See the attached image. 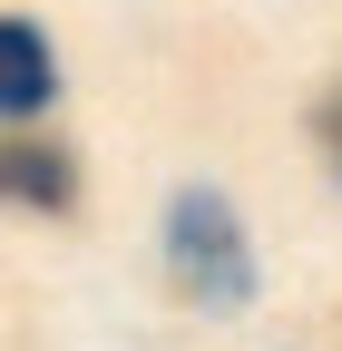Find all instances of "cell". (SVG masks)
I'll return each instance as SVG.
<instances>
[{
    "instance_id": "cell-1",
    "label": "cell",
    "mask_w": 342,
    "mask_h": 351,
    "mask_svg": "<svg viewBox=\"0 0 342 351\" xmlns=\"http://www.w3.org/2000/svg\"><path fill=\"white\" fill-rule=\"evenodd\" d=\"M166 263H176V283L196 302H244L254 293V244H244L235 205L216 186H186L176 205H166Z\"/></svg>"
},
{
    "instance_id": "cell-2",
    "label": "cell",
    "mask_w": 342,
    "mask_h": 351,
    "mask_svg": "<svg viewBox=\"0 0 342 351\" xmlns=\"http://www.w3.org/2000/svg\"><path fill=\"white\" fill-rule=\"evenodd\" d=\"M78 195V166L59 147H39V137H10L0 127V205H39V215H59Z\"/></svg>"
},
{
    "instance_id": "cell-3",
    "label": "cell",
    "mask_w": 342,
    "mask_h": 351,
    "mask_svg": "<svg viewBox=\"0 0 342 351\" xmlns=\"http://www.w3.org/2000/svg\"><path fill=\"white\" fill-rule=\"evenodd\" d=\"M59 98V59L30 20H0V117H39Z\"/></svg>"
},
{
    "instance_id": "cell-4",
    "label": "cell",
    "mask_w": 342,
    "mask_h": 351,
    "mask_svg": "<svg viewBox=\"0 0 342 351\" xmlns=\"http://www.w3.org/2000/svg\"><path fill=\"white\" fill-rule=\"evenodd\" d=\"M323 156H332V176H342V88L323 98Z\"/></svg>"
}]
</instances>
